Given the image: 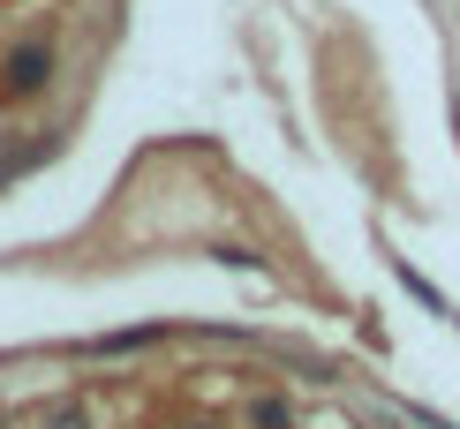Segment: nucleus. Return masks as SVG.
Masks as SVG:
<instances>
[{"label": "nucleus", "mask_w": 460, "mask_h": 429, "mask_svg": "<svg viewBox=\"0 0 460 429\" xmlns=\"http://www.w3.org/2000/svg\"><path fill=\"white\" fill-rule=\"evenodd\" d=\"M53 83V53L46 46H15L8 53V91H46Z\"/></svg>", "instance_id": "1"}, {"label": "nucleus", "mask_w": 460, "mask_h": 429, "mask_svg": "<svg viewBox=\"0 0 460 429\" xmlns=\"http://www.w3.org/2000/svg\"><path fill=\"white\" fill-rule=\"evenodd\" d=\"M46 429H91V415H84V407H53Z\"/></svg>", "instance_id": "2"}, {"label": "nucleus", "mask_w": 460, "mask_h": 429, "mask_svg": "<svg viewBox=\"0 0 460 429\" xmlns=\"http://www.w3.org/2000/svg\"><path fill=\"white\" fill-rule=\"evenodd\" d=\"M257 429H287V407L279 399H257Z\"/></svg>", "instance_id": "3"}]
</instances>
